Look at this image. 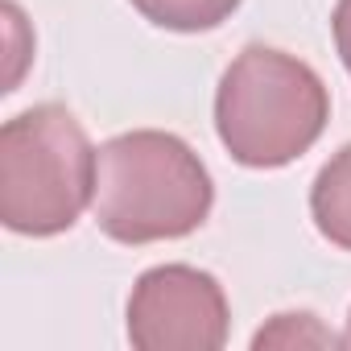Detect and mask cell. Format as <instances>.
I'll return each instance as SVG.
<instances>
[{
    "instance_id": "6",
    "label": "cell",
    "mask_w": 351,
    "mask_h": 351,
    "mask_svg": "<svg viewBox=\"0 0 351 351\" xmlns=\"http://www.w3.org/2000/svg\"><path fill=\"white\" fill-rule=\"evenodd\" d=\"M244 0H132V9L169 34H207L219 29Z\"/></svg>"
},
{
    "instance_id": "9",
    "label": "cell",
    "mask_w": 351,
    "mask_h": 351,
    "mask_svg": "<svg viewBox=\"0 0 351 351\" xmlns=\"http://www.w3.org/2000/svg\"><path fill=\"white\" fill-rule=\"evenodd\" d=\"M330 34H335L339 62H343L347 75H351V0H339V5H335V13H330Z\"/></svg>"
},
{
    "instance_id": "4",
    "label": "cell",
    "mask_w": 351,
    "mask_h": 351,
    "mask_svg": "<svg viewBox=\"0 0 351 351\" xmlns=\"http://www.w3.org/2000/svg\"><path fill=\"white\" fill-rule=\"evenodd\" d=\"M232 335L223 285L195 265H153L128 293V343L136 351H219Z\"/></svg>"
},
{
    "instance_id": "5",
    "label": "cell",
    "mask_w": 351,
    "mask_h": 351,
    "mask_svg": "<svg viewBox=\"0 0 351 351\" xmlns=\"http://www.w3.org/2000/svg\"><path fill=\"white\" fill-rule=\"evenodd\" d=\"M310 219L322 240L351 252V141L318 169L310 186Z\"/></svg>"
},
{
    "instance_id": "7",
    "label": "cell",
    "mask_w": 351,
    "mask_h": 351,
    "mask_svg": "<svg viewBox=\"0 0 351 351\" xmlns=\"http://www.w3.org/2000/svg\"><path fill=\"white\" fill-rule=\"evenodd\" d=\"M252 347H343V335H330L314 314H277L269 326L252 335Z\"/></svg>"
},
{
    "instance_id": "1",
    "label": "cell",
    "mask_w": 351,
    "mask_h": 351,
    "mask_svg": "<svg viewBox=\"0 0 351 351\" xmlns=\"http://www.w3.org/2000/svg\"><path fill=\"white\" fill-rule=\"evenodd\" d=\"M95 223L108 240L141 248L199 232L215 207L207 161L161 128H132L99 145Z\"/></svg>"
},
{
    "instance_id": "3",
    "label": "cell",
    "mask_w": 351,
    "mask_h": 351,
    "mask_svg": "<svg viewBox=\"0 0 351 351\" xmlns=\"http://www.w3.org/2000/svg\"><path fill=\"white\" fill-rule=\"evenodd\" d=\"M99 149L62 104H34L0 128V219L17 236L71 232L95 203Z\"/></svg>"
},
{
    "instance_id": "2",
    "label": "cell",
    "mask_w": 351,
    "mask_h": 351,
    "mask_svg": "<svg viewBox=\"0 0 351 351\" xmlns=\"http://www.w3.org/2000/svg\"><path fill=\"white\" fill-rule=\"evenodd\" d=\"M330 120L322 75L277 46H244L215 87V132L232 161L281 169L314 149Z\"/></svg>"
},
{
    "instance_id": "10",
    "label": "cell",
    "mask_w": 351,
    "mask_h": 351,
    "mask_svg": "<svg viewBox=\"0 0 351 351\" xmlns=\"http://www.w3.org/2000/svg\"><path fill=\"white\" fill-rule=\"evenodd\" d=\"M343 347H351V314H347V330H343Z\"/></svg>"
},
{
    "instance_id": "8",
    "label": "cell",
    "mask_w": 351,
    "mask_h": 351,
    "mask_svg": "<svg viewBox=\"0 0 351 351\" xmlns=\"http://www.w3.org/2000/svg\"><path fill=\"white\" fill-rule=\"evenodd\" d=\"M5 21H9V50H13V66H9V75H5V91H17L29 54H21V46H17V34H21V9L13 5V0H5Z\"/></svg>"
}]
</instances>
